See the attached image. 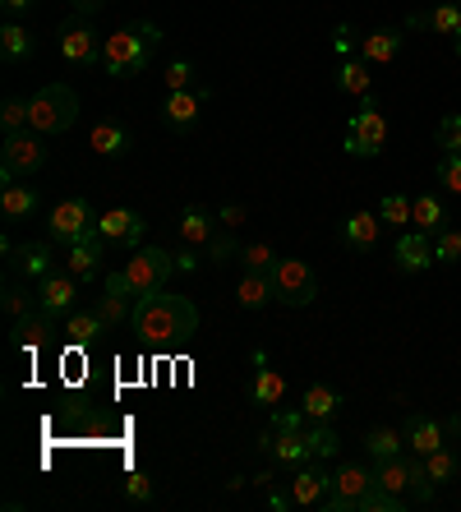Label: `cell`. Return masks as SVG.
<instances>
[{
	"instance_id": "cell-1",
	"label": "cell",
	"mask_w": 461,
	"mask_h": 512,
	"mask_svg": "<svg viewBox=\"0 0 461 512\" xmlns=\"http://www.w3.org/2000/svg\"><path fill=\"white\" fill-rule=\"evenodd\" d=\"M130 328L139 333V342L148 346H171V342H190L199 333V310L190 296H176L171 286L139 296L130 314Z\"/></svg>"
},
{
	"instance_id": "cell-2",
	"label": "cell",
	"mask_w": 461,
	"mask_h": 512,
	"mask_svg": "<svg viewBox=\"0 0 461 512\" xmlns=\"http://www.w3.org/2000/svg\"><path fill=\"white\" fill-rule=\"evenodd\" d=\"M162 47V28L153 19H139V24H125L107 37V47H102V74L111 79H134V74L148 70V60L153 51Z\"/></svg>"
},
{
	"instance_id": "cell-3",
	"label": "cell",
	"mask_w": 461,
	"mask_h": 512,
	"mask_svg": "<svg viewBox=\"0 0 461 512\" xmlns=\"http://www.w3.org/2000/svg\"><path fill=\"white\" fill-rule=\"evenodd\" d=\"M176 268H180V263L171 259L166 250L143 245V250H134L130 259H125V268H120V273L102 277V286H107V291H120V296H148V291H162V286L176 277Z\"/></svg>"
},
{
	"instance_id": "cell-4",
	"label": "cell",
	"mask_w": 461,
	"mask_h": 512,
	"mask_svg": "<svg viewBox=\"0 0 461 512\" xmlns=\"http://www.w3.org/2000/svg\"><path fill=\"white\" fill-rule=\"evenodd\" d=\"M79 125V93L70 84H47L28 97V130L42 134V139H56V134L74 130Z\"/></svg>"
},
{
	"instance_id": "cell-5",
	"label": "cell",
	"mask_w": 461,
	"mask_h": 512,
	"mask_svg": "<svg viewBox=\"0 0 461 512\" xmlns=\"http://www.w3.org/2000/svg\"><path fill=\"white\" fill-rule=\"evenodd\" d=\"M272 286H277V305H286V310H305V305H314L323 291L314 263H305V259H277Z\"/></svg>"
},
{
	"instance_id": "cell-6",
	"label": "cell",
	"mask_w": 461,
	"mask_h": 512,
	"mask_svg": "<svg viewBox=\"0 0 461 512\" xmlns=\"http://www.w3.org/2000/svg\"><path fill=\"white\" fill-rule=\"evenodd\" d=\"M47 167V139L33 130L5 134L0 143V180H28L33 171Z\"/></svg>"
},
{
	"instance_id": "cell-7",
	"label": "cell",
	"mask_w": 461,
	"mask_h": 512,
	"mask_svg": "<svg viewBox=\"0 0 461 512\" xmlns=\"http://www.w3.org/2000/svg\"><path fill=\"white\" fill-rule=\"evenodd\" d=\"M56 47H60V56H65V65L93 70V65H102V47H107V42H102V33L88 24V14H74V19L60 24Z\"/></svg>"
},
{
	"instance_id": "cell-8",
	"label": "cell",
	"mask_w": 461,
	"mask_h": 512,
	"mask_svg": "<svg viewBox=\"0 0 461 512\" xmlns=\"http://www.w3.org/2000/svg\"><path fill=\"white\" fill-rule=\"evenodd\" d=\"M383 143H388V116L374 97H360V111L351 116V130H346V153L351 157H379Z\"/></svg>"
},
{
	"instance_id": "cell-9",
	"label": "cell",
	"mask_w": 461,
	"mask_h": 512,
	"mask_svg": "<svg viewBox=\"0 0 461 512\" xmlns=\"http://www.w3.org/2000/svg\"><path fill=\"white\" fill-rule=\"evenodd\" d=\"M97 208L88 199H60L56 208H51L47 217V236L56 240V245H74V240H88L97 236Z\"/></svg>"
},
{
	"instance_id": "cell-10",
	"label": "cell",
	"mask_w": 461,
	"mask_h": 512,
	"mask_svg": "<svg viewBox=\"0 0 461 512\" xmlns=\"http://www.w3.org/2000/svg\"><path fill=\"white\" fill-rule=\"evenodd\" d=\"M143 231H148V222H143L134 208H107V213L97 217V240H107L111 250H143Z\"/></svg>"
},
{
	"instance_id": "cell-11",
	"label": "cell",
	"mask_w": 461,
	"mask_h": 512,
	"mask_svg": "<svg viewBox=\"0 0 461 512\" xmlns=\"http://www.w3.org/2000/svg\"><path fill=\"white\" fill-rule=\"evenodd\" d=\"M369 489H374V471L360 462L342 466L337 476H332V494L323 499V512H360V499H365Z\"/></svg>"
},
{
	"instance_id": "cell-12",
	"label": "cell",
	"mask_w": 461,
	"mask_h": 512,
	"mask_svg": "<svg viewBox=\"0 0 461 512\" xmlns=\"http://www.w3.org/2000/svg\"><path fill=\"white\" fill-rule=\"evenodd\" d=\"M208 102H213V84H194V88H180V93H166V102H162L166 130H176V134L194 130Z\"/></svg>"
},
{
	"instance_id": "cell-13",
	"label": "cell",
	"mask_w": 461,
	"mask_h": 512,
	"mask_svg": "<svg viewBox=\"0 0 461 512\" xmlns=\"http://www.w3.org/2000/svg\"><path fill=\"white\" fill-rule=\"evenodd\" d=\"M79 291H83V282L74 273H65V268H51V273L33 286L37 305H42L47 314H56V319L74 314V305H79Z\"/></svg>"
},
{
	"instance_id": "cell-14",
	"label": "cell",
	"mask_w": 461,
	"mask_h": 512,
	"mask_svg": "<svg viewBox=\"0 0 461 512\" xmlns=\"http://www.w3.org/2000/svg\"><path fill=\"white\" fill-rule=\"evenodd\" d=\"M286 494H291L296 508H323V499L332 494V476L323 471V462H300V466H291Z\"/></svg>"
},
{
	"instance_id": "cell-15",
	"label": "cell",
	"mask_w": 461,
	"mask_h": 512,
	"mask_svg": "<svg viewBox=\"0 0 461 512\" xmlns=\"http://www.w3.org/2000/svg\"><path fill=\"white\" fill-rule=\"evenodd\" d=\"M434 263H438L434 236H425V231H415V227H406L402 236H397V245H392V268H397V273L415 277V273H429Z\"/></svg>"
},
{
	"instance_id": "cell-16",
	"label": "cell",
	"mask_w": 461,
	"mask_h": 512,
	"mask_svg": "<svg viewBox=\"0 0 461 512\" xmlns=\"http://www.w3.org/2000/svg\"><path fill=\"white\" fill-rule=\"evenodd\" d=\"M0 250L10 254V273L33 277V282H42V277L56 268V259H51V245H47V240H28V245H14V240H5Z\"/></svg>"
},
{
	"instance_id": "cell-17",
	"label": "cell",
	"mask_w": 461,
	"mask_h": 512,
	"mask_svg": "<svg viewBox=\"0 0 461 512\" xmlns=\"http://www.w3.org/2000/svg\"><path fill=\"white\" fill-rule=\"evenodd\" d=\"M102 250H107V240H97V236H88V240H74V245H65V273H74L83 286H93L97 277H102Z\"/></svg>"
},
{
	"instance_id": "cell-18",
	"label": "cell",
	"mask_w": 461,
	"mask_h": 512,
	"mask_svg": "<svg viewBox=\"0 0 461 512\" xmlns=\"http://www.w3.org/2000/svg\"><path fill=\"white\" fill-rule=\"evenodd\" d=\"M51 337H56V314H47L42 305H33V310H28L24 319H14V328H10L14 351H37V346H47Z\"/></svg>"
},
{
	"instance_id": "cell-19",
	"label": "cell",
	"mask_w": 461,
	"mask_h": 512,
	"mask_svg": "<svg viewBox=\"0 0 461 512\" xmlns=\"http://www.w3.org/2000/svg\"><path fill=\"white\" fill-rule=\"evenodd\" d=\"M402 47H406V33H402V28H374V33L360 37L355 56L365 60V65H392V60L402 56Z\"/></svg>"
},
{
	"instance_id": "cell-20",
	"label": "cell",
	"mask_w": 461,
	"mask_h": 512,
	"mask_svg": "<svg viewBox=\"0 0 461 512\" xmlns=\"http://www.w3.org/2000/svg\"><path fill=\"white\" fill-rule=\"evenodd\" d=\"M379 236H383V217L379 213H351L342 222V240H346V250H360V254H369L374 245H379Z\"/></svg>"
},
{
	"instance_id": "cell-21",
	"label": "cell",
	"mask_w": 461,
	"mask_h": 512,
	"mask_svg": "<svg viewBox=\"0 0 461 512\" xmlns=\"http://www.w3.org/2000/svg\"><path fill=\"white\" fill-rule=\"evenodd\" d=\"M217 231H222V222H217L213 213H203V208H185V213L176 217V236H180V245H190V250H203Z\"/></svg>"
},
{
	"instance_id": "cell-22",
	"label": "cell",
	"mask_w": 461,
	"mask_h": 512,
	"mask_svg": "<svg viewBox=\"0 0 461 512\" xmlns=\"http://www.w3.org/2000/svg\"><path fill=\"white\" fill-rule=\"evenodd\" d=\"M411 227L425 231V236H438L443 227H452L448 203L438 199V194H411Z\"/></svg>"
},
{
	"instance_id": "cell-23",
	"label": "cell",
	"mask_w": 461,
	"mask_h": 512,
	"mask_svg": "<svg viewBox=\"0 0 461 512\" xmlns=\"http://www.w3.org/2000/svg\"><path fill=\"white\" fill-rule=\"evenodd\" d=\"M448 443V425L443 420H434V416H411L406 420V448L411 453H434V448H443Z\"/></svg>"
},
{
	"instance_id": "cell-24",
	"label": "cell",
	"mask_w": 461,
	"mask_h": 512,
	"mask_svg": "<svg viewBox=\"0 0 461 512\" xmlns=\"http://www.w3.org/2000/svg\"><path fill=\"white\" fill-rule=\"evenodd\" d=\"M259 370H254V379H249V402L254 406H282V397H286V379L277 370H268V360H263V351L259 356Z\"/></svg>"
},
{
	"instance_id": "cell-25",
	"label": "cell",
	"mask_w": 461,
	"mask_h": 512,
	"mask_svg": "<svg viewBox=\"0 0 461 512\" xmlns=\"http://www.w3.org/2000/svg\"><path fill=\"white\" fill-rule=\"evenodd\" d=\"M305 448H309V462H332V457L342 453V434L332 429V420H309Z\"/></svg>"
},
{
	"instance_id": "cell-26",
	"label": "cell",
	"mask_w": 461,
	"mask_h": 512,
	"mask_svg": "<svg viewBox=\"0 0 461 512\" xmlns=\"http://www.w3.org/2000/svg\"><path fill=\"white\" fill-rule=\"evenodd\" d=\"M37 190L33 185H19V180H5V194H0V213H5V222H28V217L37 213Z\"/></svg>"
},
{
	"instance_id": "cell-27",
	"label": "cell",
	"mask_w": 461,
	"mask_h": 512,
	"mask_svg": "<svg viewBox=\"0 0 461 512\" xmlns=\"http://www.w3.org/2000/svg\"><path fill=\"white\" fill-rule=\"evenodd\" d=\"M272 429V425H268ZM272 462L282 466H300L309 462V448H305V429H272V448H268Z\"/></svg>"
},
{
	"instance_id": "cell-28",
	"label": "cell",
	"mask_w": 461,
	"mask_h": 512,
	"mask_svg": "<svg viewBox=\"0 0 461 512\" xmlns=\"http://www.w3.org/2000/svg\"><path fill=\"white\" fill-rule=\"evenodd\" d=\"M342 406H346V397L337 393V388H328V383H314V388H305V397H300V411H305L309 420H332Z\"/></svg>"
},
{
	"instance_id": "cell-29",
	"label": "cell",
	"mask_w": 461,
	"mask_h": 512,
	"mask_svg": "<svg viewBox=\"0 0 461 512\" xmlns=\"http://www.w3.org/2000/svg\"><path fill=\"white\" fill-rule=\"evenodd\" d=\"M337 88H342L346 97H374L369 88H374V74H369V65L360 56H342V65H337Z\"/></svg>"
},
{
	"instance_id": "cell-30",
	"label": "cell",
	"mask_w": 461,
	"mask_h": 512,
	"mask_svg": "<svg viewBox=\"0 0 461 512\" xmlns=\"http://www.w3.org/2000/svg\"><path fill=\"white\" fill-rule=\"evenodd\" d=\"M236 300L245 305V310H263V305H272V300H277L272 273H245L240 286H236Z\"/></svg>"
},
{
	"instance_id": "cell-31",
	"label": "cell",
	"mask_w": 461,
	"mask_h": 512,
	"mask_svg": "<svg viewBox=\"0 0 461 512\" xmlns=\"http://www.w3.org/2000/svg\"><path fill=\"white\" fill-rule=\"evenodd\" d=\"M411 28H434L438 37H457L461 33V0H452V5H434L429 14H411Z\"/></svg>"
},
{
	"instance_id": "cell-32",
	"label": "cell",
	"mask_w": 461,
	"mask_h": 512,
	"mask_svg": "<svg viewBox=\"0 0 461 512\" xmlns=\"http://www.w3.org/2000/svg\"><path fill=\"white\" fill-rule=\"evenodd\" d=\"M37 51V42H33V33H28L24 24H5L0 28V56H5V65H24L28 56Z\"/></svg>"
},
{
	"instance_id": "cell-33",
	"label": "cell",
	"mask_w": 461,
	"mask_h": 512,
	"mask_svg": "<svg viewBox=\"0 0 461 512\" xmlns=\"http://www.w3.org/2000/svg\"><path fill=\"white\" fill-rule=\"evenodd\" d=\"M93 148L102 157H125L134 148V139H130V130H125L120 120H102V125L93 130Z\"/></svg>"
},
{
	"instance_id": "cell-34",
	"label": "cell",
	"mask_w": 461,
	"mask_h": 512,
	"mask_svg": "<svg viewBox=\"0 0 461 512\" xmlns=\"http://www.w3.org/2000/svg\"><path fill=\"white\" fill-rule=\"evenodd\" d=\"M406 448V429H392V425H379L365 434V453L374 457V462H383V457H397Z\"/></svg>"
},
{
	"instance_id": "cell-35",
	"label": "cell",
	"mask_w": 461,
	"mask_h": 512,
	"mask_svg": "<svg viewBox=\"0 0 461 512\" xmlns=\"http://www.w3.org/2000/svg\"><path fill=\"white\" fill-rule=\"evenodd\" d=\"M425 471H429V480H434V485H452V480L461 476V457L452 453L448 443H443V448L425 453Z\"/></svg>"
},
{
	"instance_id": "cell-36",
	"label": "cell",
	"mask_w": 461,
	"mask_h": 512,
	"mask_svg": "<svg viewBox=\"0 0 461 512\" xmlns=\"http://www.w3.org/2000/svg\"><path fill=\"white\" fill-rule=\"evenodd\" d=\"M102 328H107V323L97 319V314H65V328H60V333H65L70 346H93Z\"/></svg>"
},
{
	"instance_id": "cell-37",
	"label": "cell",
	"mask_w": 461,
	"mask_h": 512,
	"mask_svg": "<svg viewBox=\"0 0 461 512\" xmlns=\"http://www.w3.org/2000/svg\"><path fill=\"white\" fill-rule=\"evenodd\" d=\"M130 300L134 296H120V291H107V286H102V300H97V319L107 323V328H120V323H130Z\"/></svg>"
},
{
	"instance_id": "cell-38",
	"label": "cell",
	"mask_w": 461,
	"mask_h": 512,
	"mask_svg": "<svg viewBox=\"0 0 461 512\" xmlns=\"http://www.w3.org/2000/svg\"><path fill=\"white\" fill-rule=\"evenodd\" d=\"M240 268H245V273H272V268H277V259H282V254L272 250L268 240H254V245H240Z\"/></svg>"
},
{
	"instance_id": "cell-39",
	"label": "cell",
	"mask_w": 461,
	"mask_h": 512,
	"mask_svg": "<svg viewBox=\"0 0 461 512\" xmlns=\"http://www.w3.org/2000/svg\"><path fill=\"white\" fill-rule=\"evenodd\" d=\"M379 217H383V227L406 231L411 227V199H406V194H388V199L379 203Z\"/></svg>"
},
{
	"instance_id": "cell-40",
	"label": "cell",
	"mask_w": 461,
	"mask_h": 512,
	"mask_svg": "<svg viewBox=\"0 0 461 512\" xmlns=\"http://www.w3.org/2000/svg\"><path fill=\"white\" fill-rule=\"evenodd\" d=\"M162 79H166V93H180V88L199 84V70H194V60H171Z\"/></svg>"
},
{
	"instance_id": "cell-41",
	"label": "cell",
	"mask_w": 461,
	"mask_h": 512,
	"mask_svg": "<svg viewBox=\"0 0 461 512\" xmlns=\"http://www.w3.org/2000/svg\"><path fill=\"white\" fill-rule=\"evenodd\" d=\"M434 259L448 263V268H452V263H461V231L457 227H443L434 236Z\"/></svg>"
},
{
	"instance_id": "cell-42",
	"label": "cell",
	"mask_w": 461,
	"mask_h": 512,
	"mask_svg": "<svg viewBox=\"0 0 461 512\" xmlns=\"http://www.w3.org/2000/svg\"><path fill=\"white\" fill-rule=\"evenodd\" d=\"M0 305H5V314H10V319H24V314L37 305V296H28L24 286L10 282V286H5V296H0Z\"/></svg>"
},
{
	"instance_id": "cell-43",
	"label": "cell",
	"mask_w": 461,
	"mask_h": 512,
	"mask_svg": "<svg viewBox=\"0 0 461 512\" xmlns=\"http://www.w3.org/2000/svg\"><path fill=\"white\" fill-rule=\"evenodd\" d=\"M0 125H5V134L28 130V102L24 97H10V102L0 107Z\"/></svg>"
},
{
	"instance_id": "cell-44",
	"label": "cell",
	"mask_w": 461,
	"mask_h": 512,
	"mask_svg": "<svg viewBox=\"0 0 461 512\" xmlns=\"http://www.w3.org/2000/svg\"><path fill=\"white\" fill-rule=\"evenodd\" d=\"M438 185H443L448 194H461V153L438 157Z\"/></svg>"
},
{
	"instance_id": "cell-45",
	"label": "cell",
	"mask_w": 461,
	"mask_h": 512,
	"mask_svg": "<svg viewBox=\"0 0 461 512\" xmlns=\"http://www.w3.org/2000/svg\"><path fill=\"white\" fill-rule=\"evenodd\" d=\"M438 148H443V153H461V116L438 120Z\"/></svg>"
},
{
	"instance_id": "cell-46",
	"label": "cell",
	"mask_w": 461,
	"mask_h": 512,
	"mask_svg": "<svg viewBox=\"0 0 461 512\" xmlns=\"http://www.w3.org/2000/svg\"><path fill=\"white\" fill-rule=\"evenodd\" d=\"M153 480L143 476V471H130V476H125V499L130 503H153Z\"/></svg>"
},
{
	"instance_id": "cell-47",
	"label": "cell",
	"mask_w": 461,
	"mask_h": 512,
	"mask_svg": "<svg viewBox=\"0 0 461 512\" xmlns=\"http://www.w3.org/2000/svg\"><path fill=\"white\" fill-rule=\"evenodd\" d=\"M203 254H208L213 263H231V254H240V250H236V240L226 236V231H217V236L203 245Z\"/></svg>"
},
{
	"instance_id": "cell-48",
	"label": "cell",
	"mask_w": 461,
	"mask_h": 512,
	"mask_svg": "<svg viewBox=\"0 0 461 512\" xmlns=\"http://www.w3.org/2000/svg\"><path fill=\"white\" fill-rule=\"evenodd\" d=\"M217 222H222V231H240L249 222V208L245 203H226L222 213H217Z\"/></svg>"
},
{
	"instance_id": "cell-49",
	"label": "cell",
	"mask_w": 461,
	"mask_h": 512,
	"mask_svg": "<svg viewBox=\"0 0 461 512\" xmlns=\"http://www.w3.org/2000/svg\"><path fill=\"white\" fill-rule=\"evenodd\" d=\"M305 425H309L305 411H277L272 406V429H305Z\"/></svg>"
},
{
	"instance_id": "cell-50",
	"label": "cell",
	"mask_w": 461,
	"mask_h": 512,
	"mask_svg": "<svg viewBox=\"0 0 461 512\" xmlns=\"http://www.w3.org/2000/svg\"><path fill=\"white\" fill-rule=\"evenodd\" d=\"M268 508L272 512H291L296 503H291V494H286V489H268Z\"/></svg>"
},
{
	"instance_id": "cell-51",
	"label": "cell",
	"mask_w": 461,
	"mask_h": 512,
	"mask_svg": "<svg viewBox=\"0 0 461 512\" xmlns=\"http://www.w3.org/2000/svg\"><path fill=\"white\" fill-rule=\"evenodd\" d=\"M33 5H37V0H0V10L10 14V19H14V14H28Z\"/></svg>"
},
{
	"instance_id": "cell-52",
	"label": "cell",
	"mask_w": 461,
	"mask_h": 512,
	"mask_svg": "<svg viewBox=\"0 0 461 512\" xmlns=\"http://www.w3.org/2000/svg\"><path fill=\"white\" fill-rule=\"evenodd\" d=\"M74 14H97V10H107V0H70Z\"/></svg>"
},
{
	"instance_id": "cell-53",
	"label": "cell",
	"mask_w": 461,
	"mask_h": 512,
	"mask_svg": "<svg viewBox=\"0 0 461 512\" xmlns=\"http://www.w3.org/2000/svg\"><path fill=\"white\" fill-rule=\"evenodd\" d=\"M249 485H254V489H272V471H259V476H249Z\"/></svg>"
},
{
	"instance_id": "cell-54",
	"label": "cell",
	"mask_w": 461,
	"mask_h": 512,
	"mask_svg": "<svg viewBox=\"0 0 461 512\" xmlns=\"http://www.w3.org/2000/svg\"><path fill=\"white\" fill-rule=\"evenodd\" d=\"M337 51H342V56L351 51V28H337Z\"/></svg>"
},
{
	"instance_id": "cell-55",
	"label": "cell",
	"mask_w": 461,
	"mask_h": 512,
	"mask_svg": "<svg viewBox=\"0 0 461 512\" xmlns=\"http://www.w3.org/2000/svg\"><path fill=\"white\" fill-rule=\"evenodd\" d=\"M443 425H448V439H457V434H461V416H448Z\"/></svg>"
},
{
	"instance_id": "cell-56",
	"label": "cell",
	"mask_w": 461,
	"mask_h": 512,
	"mask_svg": "<svg viewBox=\"0 0 461 512\" xmlns=\"http://www.w3.org/2000/svg\"><path fill=\"white\" fill-rule=\"evenodd\" d=\"M452 51H457V56H461V33H457V42H452Z\"/></svg>"
}]
</instances>
